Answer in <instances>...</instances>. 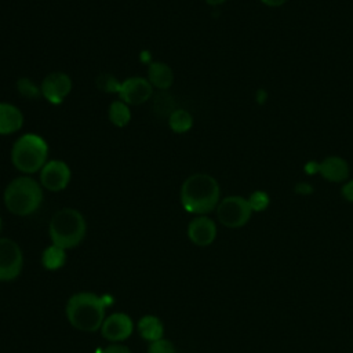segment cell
<instances>
[{
    "mask_svg": "<svg viewBox=\"0 0 353 353\" xmlns=\"http://www.w3.org/2000/svg\"><path fill=\"white\" fill-rule=\"evenodd\" d=\"M303 171L306 175H316L320 171V161L316 160H309L305 165H303Z\"/></svg>",
    "mask_w": 353,
    "mask_h": 353,
    "instance_id": "cell-28",
    "label": "cell"
},
{
    "mask_svg": "<svg viewBox=\"0 0 353 353\" xmlns=\"http://www.w3.org/2000/svg\"><path fill=\"white\" fill-rule=\"evenodd\" d=\"M70 178V167L63 160H48L40 170V185L50 192H61L66 189Z\"/></svg>",
    "mask_w": 353,
    "mask_h": 353,
    "instance_id": "cell-9",
    "label": "cell"
},
{
    "mask_svg": "<svg viewBox=\"0 0 353 353\" xmlns=\"http://www.w3.org/2000/svg\"><path fill=\"white\" fill-rule=\"evenodd\" d=\"M167 121L170 130L175 134H185L193 127V116L186 109H175Z\"/></svg>",
    "mask_w": 353,
    "mask_h": 353,
    "instance_id": "cell-19",
    "label": "cell"
},
{
    "mask_svg": "<svg viewBox=\"0 0 353 353\" xmlns=\"http://www.w3.org/2000/svg\"><path fill=\"white\" fill-rule=\"evenodd\" d=\"M23 125V114L15 105L0 102V135H10Z\"/></svg>",
    "mask_w": 353,
    "mask_h": 353,
    "instance_id": "cell-14",
    "label": "cell"
},
{
    "mask_svg": "<svg viewBox=\"0 0 353 353\" xmlns=\"http://www.w3.org/2000/svg\"><path fill=\"white\" fill-rule=\"evenodd\" d=\"M87 223L83 214L76 208H62L57 211L48 225L51 243L63 248L77 247L85 237Z\"/></svg>",
    "mask_w": 353,
    "mask_h": 353,
    "instance_id": "cell-4",
    "label": "cell"
},
{
    "mask_svg": "<svg viewBox=\"0 0 353 353\" xmlns=\"http://www.w3.org/2000/svg\"><path fill=\"white\" fill-rule=\"evenodd\" d=\"M247 200L250 203V207H251L252 212H262L270 204V197L265 190L252 192Z\"/></svg>",
    "mask_w": 353,
    "mask_h": 353,
    "instance_id": "cell-23",
    "label": "cell"
},
{
    "mask_svg": "<svg viewBox=\"0 0 353 353\" xmlns=\"http://www.w3.org/2000/svg\"><path fill=\"white\" fill-rule=\"evenodd\" d=\"M102 353H132L131 349L123 343H119V342H114V343H110L108 345Z\"/></svg>",
    "mask_w": 353,
    "mask_h": 353,
    "instance_id": "cell-25",
    "label": "cell"
},
{
    "mask_svg": "<svg viewBox=\"0 0 353 353\" xmlns=\"http://www.w3.org/2000/svg\"><path fill=\"white\" fill-rule=\"evenodd\" d=\"M112 302L113 299L108 295H97L88 291L73 294L66 302V319L79 331H99L105 320V310Z\"/></svg>",
    "mask_w": 353,
    "mask_h": 353,
    "instance_id": "cell-1",
    "label": "cell"
},
{
    "mask_svg": "<svg viewBox=\"0 0 353 353\" xmlns=\"http://www.w3.org/2000/svg\"><path fill=\"white\" fill-rule=\"evenodd\" d=\"M252 215V210L247 199L241 196H228L222 199L216 207L218 221L229 228L237 229L244 226Z\"/></svg>",
    "mask_w": 353,
    "mask_h": 353,
    "instance_id": "cell-6",
    "label": "cell"
},
{
    "mask_svg": "<svg viewBox=\"0 0 353 353\" xmlns=\"http://www.w3.org/2000/svg\"><path fill=\"white\" fill-rule=\"evenodd\" d=\"M121 81H119L113 74L110 73H101L97 77V87L101 91L109 92V94H117L120 90Z\"/></svg>",
    "mask_w": 353,
    "mask_h": 353,
    "instance_id": "cell-22",
    "label": "cell"
},
{
    "mask_svg": "<svg viewBox=\"0 0 353 353\" xmlns=\"http://www.w3.org/2000/svg\"><path fill=\"white\" fill-rule=\"evenodd\" d=\"M23 268V254L17 241L0 237V281L15 280Z\"/></svg>",
    "mask_w": 353,
    "mask_h": 353,
    "instance_id": "cell-7",
    "label": "cell"
},
{
    "mask_svg": "<svg viewBox=\"0 0 353 353\" xmlns=\"http://www.w3.org/2000/svg\"><path fill=\"white\" fill-rule=\"evenodd\" d=\"M138 332L141 338L148 342L161 339L164 335L163 321L154 314H145L138 321Z\"/></svg>",
    "mask_w": 353,
    "mask_h": 353,
    "instance_id": "cell-16",
    "label": "cell"
},
{
    "mask_svg": "<svg viewBox=\"0 0 353 353\" xmlns=\"http://www.w3.org/2000/svg\"><path fill=\"white\" fill-rule=\"evenodd\" d=\"M66 263V250L51 244L44 248L41 254V265L46 270L54 272L61 269Z\"/></svg>",
    "mask_w": 353,
    "mask_h": 353,
    "instance_id": "cell-17",
    "label": "cell"
},
{
    "mask_svg": "<svg viewBox=\"0 0 353 353\" xmlns=\"http://www.w3.org/2000/svg\"><path fill=\"white\" fill-rule=\"evenodd\" d=\"M73 88L72 79L65 72H51L40 83L41 97L51 105H61Z\"/></svg>",
    "mask_w": 353,
    "mask_h": 353,
    "instance_id": "cell-8",
    "label": "cell"
},
{
    "mask_svg": "<svg viewBox=\"0 0 353 353\" xmlns=\"http://www.w3.org/2000/svg\"><path fill=\"white\" fill-rule=\"evenodd\" d=\"M153 88L159 91H167L174 83V72L170 65L161 61H153L148 65V77Z\"/></svg>",
    "mask_w": 353,
    "mask_h": 353,
    "instance_id": "cell-15",
    "label": "cell"
},
{
    "mask_svg": "<svg viewBox=\"0 0 353 353\" xmlns=\"http://www.w3.org/2000/svg\"><path fill=\"white\" fill-rule=\"evenodd\" d=\"M188 237L194 245H211L216 237V225L210 216L197 215L188 225Z\"/></svg>",
    "mask_w": 353,
    "mask_h": 353,
    "instance_id": "cell-12",
    "label": "cell"
},
{
    "mask_svg": "<svg viewBox=\"0 0 353 353\" xmlns=\"http://www.w3.org/2000/svg\"><path fill=\"white\" fill-rule=\"evenodd\" d=\"M261 3L268 7H281L287 3V0H261Z\"/></svg>",
    "mask_w": 353,
    "mask_h": 353,
    "instance_id": "cell-30",
    "label": "cell"
},
{
    "mask_svg": "<svg viewBox=\"0 0 353 353\" xmlns=\"http://www.w3.org/2000/svg\"><path fill=\"white\" fill-rule=\"evenodd\" d=\"M208 6H212V7H215V6H221V4H223L226 0H204Z\"/></svg>",
    "mask_w": 353,
    "mask_h": 353,
    "instance_id": "cell-32",
    "label": "cell"
},
{
    "mask_svg": "<svg viewBox=\"0 0 353 353\" xmlns=\"http://www.w3.org/2000/svg\"><path fill=\"white\" fill-rule=\"evenodd\" d=\"M319 174L330 182H343L349 178L350 170L345 159L339 156H328L320 161Z\"/></svg>",
    "mask_w": 353,
    "mask_h": 353,
    "instance_id": "cell-13",
    "label": "cell"
},
{
    "mask_svg": "<svg viewBox=\"0 0 353 353\" xmlns=\"http://www.w3.org/2000/svg\"><path fill=\"white\" fill-rule=\"evenodd\" d=\"M99 331L101 335L109 342H123L131 336L134 331V321L127 313H112L110 316L105 317Z\"/></svg>",
    "mask_w": 353,
    "mask_h": 353,
    "instance_id": "cell-11",
    "label": "cell"
},
{
    "mask_svg": "<svg viewBox=\"0 0 353 353\" xmlns=\"http://www.w3.org/2000/svg\"><path fill=\"white\" fill-rule=\"evenodd\" d=\"M294 192L296 194H301V196H309L314 192V188L307 183V182H298L295 186H294Z\"/></svg>",
    "mask_w": 353,
    "mask_h": 353,
    "instance_id": "cell-26",
    "label": "cell"
},
{
    "mask_svg": "<svg viewBox=\"0 0 353 353\" xmlns=\"http://www.w3.org/2000/svg\"><path fill=\"white\" fill-rule=\"evenodd\" d=\"M108 117H109V121L114 125V127H119V128H123L125 127L130 120H131V110H130V106L123 102L121 99H117V101H113L108 109Z\"/></svg>",
    "mask_w": 353,
    "mask_h": 353,
    "instance_id": "cell-18",
    "label": "cell"
},
{
    "mask_svg": "<svg viewBox=\"0 0 353 353\" xmlns=\"http://www.w3.org/2000/svg\"><path fill=\"white\" fill-rule=\"evenodd\" d=\"M0 232H1V218H0Z\"/></svg>",
    "mask_w": 353,
    "mask_h": 353,
    "instance_id": "cell-33",
    "label": "cell"
},
{
    "mask_svg": "<svg viewBox=\"0 0 353 353\" xmlns=\"http://www.w3.org/2000/svg\"><path fill=\"white\" fill-rule=\"evenodd\" d=\"M117 95L128 106L143 105L153 97V87L146 77L131 76L121 81Z\"/></svg>",
    "mask_w": 353,
    "mask_h": 353,
    "instance_id": "cell-10",
    "label": "cell"
},
{
    "mask_svg": "<svg viewBox=\"0 0 353 353\" xmlns=\"http://www.w3.org/2000/svg\"><path fill=\"white\" fill-rule=\"evenodd\" d=\"M255 99H256V102H258L259 105H263V103L266 102V99H268V92H266V90H263V88L258 90L256 94H255Z\"/></svg>",
    "mask_w": 353,
    "mask_h": 353,
    "instance_id": "cell-29",
    "label": "cell"
},
{
    "mask_svg": "<svg viewBox=\"0 0 353 353\" xmlns=\"http://www.w3.org/2000/svg\"><path fill=\"white\" fill-rule=\"evenodd\" d=\"M146 353H176L175 346L168 339H157L154 342H149Z\"/></svg>",
    "mask_w": 353,
    "mask_h": 353,
    "instance_id": "cell-24",
    "label": "cell"
},
{
    "mask_svg": "<svg viewBox=\"0 0 353 353\" xmlns=\"http://www.w3.org/2000/svg\"><path fill=\"white\" fill-rule=\"evenodd\" d=\"M341 194L342 197L349 201V203H353V179L347 181L343 183L342 189H341Z\"/></svg>",
    "mask_w": 353,
    "mask_h": 353,
    "instance_id": "cell-27",
    "label": "cell"
},
{
    "mask_svg": "<svg viewBox=\"0 0 353 353\" xmlns=\"http://www.w3.org/2000/svg\"><path fill=\"white\" fill-rule=\"evenodd\" d=\"M139 59L143 62V63H148L150 65L153 61H152V54L148 51V50H143L141 54H139Z\"/></svg>",
    "mask_w": 353,
    "mask_h": 353,
    "instance_id": "cell-31",
    "label": "cell"
},
{
    "mask_svg": "<svg viewBox=\"0 0 353 353\" xmlns=\"http://www.w3.org/2000/svg\"><path fill=\"white\" fill-rule=\"evenodd\" d=\"M221 197L218 181L205 172L188 176L181 186V204L185 211L194 215H207L216 210Z\"/></svg>",
    "mask_w": 353,
    "mask_h": 353,
    "instance_id": "cell-2",
    "label": "cell"
},
{
    "mask_svg": "<svg viewBox=\"0 0 353 353\" xmlns=\"http://www.w3.org/2000/svg\"><path fill=\"white\" fill-rule=\"evenodd\" d=\"M175 109H178L176 103H175V99L167 91H160L157 95H154V98H153V110L159 117L168 119V116Z\"/></svg>",
    "mask_w": 353,
    "mask_h": 353,
    "instance_id": "cell-20",
    "label": "cell"
},
{
    "mask_svg": "<svg viewBox=\"0 0 353 353\" xmlns=\"http://www.w3.org/2000/svg\"><path fill=\"white\" fill-rule=\"evenodd\" d=\"M48 161V143L34 132L21 135L11 148V163L23 175L40 172Z\"/></svg>",
    "mask_w": 353,
    "mask_h": 353,
    "instance_id": "cell-5",
    "label": "cell"
},
{
    "mask_svg": "<svg viewBox=\"0 0 353 353\" xmlns=\"http://www.w3.org/2000/svg\"><path fill=\"white\" fill-rule=\"evenodd\" d=\"M3 201L6 208L14 215H32L43 203V186L29 175L17 176L6 186Z\"/></svg>",
    "mask_w": 353,
    "mask_h": 353,
    "instance_id": "cell-3",
    "label": "cell"
},
{
    "mask_svg": "<svg viewBox=\"0 0 353 353\" xmlns=\"http://www.w3.org/2000/svg\"><path fill=\"white\" fill-rule=\"evenodd\" d=\"M17 90L18 92L23 97V98H28V99H36L41 95V91H40V85H37L32 79L29 77H21L18 81H17Z\"/></svg>",
    "mask_w": 353,
    "mask_h": 353,
    "instance_id": "cell-21",
    "label": "cell"
}]
</instances>
